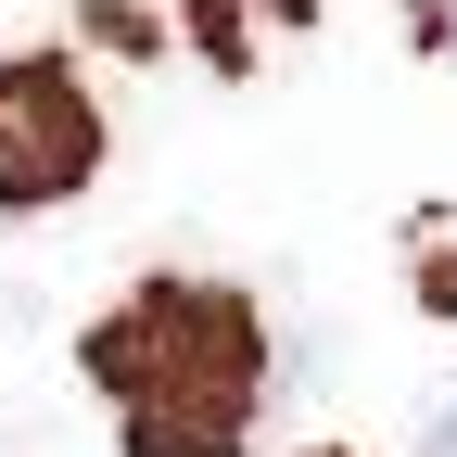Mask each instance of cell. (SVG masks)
Segmentation results:
<instances>
[{"mask_svg": "<svg viewBox=\"0 0 457 457\" xmlns=\"http://www.w3.org/2000/svg\"><path fill=\"white\" fill-rule=\"evenodd\" d=\"M77 369L114 407L128 457H242L267 420V318L228 279H140L77 330Z\"/></svg>", "mask_w": 457, "mask_h": 457, "instance_id": "1", "label": "cell"}, {"mask_svg": "<svg viewBox=\"0 0 457 457\" xmlns=\"http://www.w3.org/2000/svg\"><path fill=\"white\" fill-rule=\"evenodd\" d=\"M102 179V102L77 89V64H0V216H51Z\"/></svg>", "mask_w": 457, "mask_h": 457, "instance_id": "2", "label": "cell"}, {"mask_svg": "<svg viewBox=\"0 0 457 457\" xmlns=\"http://www.w3.org/2000/svg\"><path fill=\"white\" fill-rule=\"evenodd\" d=\"M191 38H204V64L254 77L279 38H305V0H191Z\"/></svg>", "mask_w": 457, "mask_h": 457, "instance_id": "3", "label": "cell"}, {"mask_svg": "<svg viewBox=\"0 0 457 457\" xmlns=\"http://www.w3.org/2000/svg\"><path fill=\"white\" fill-rule=\"evenodd\" d=\"M407 293H420V318H457V228H407Z\"/></svg>", "mask_w": 457, "mask_h": 457, "instance_id": "4", "label": "cell"}, {"mask_svg": "<svg viewBox=\"0 0 457 457\" xmlns=\"http://www.w3.org/2000/svg\"><path fill=\"white\" fill-rule=\"evenodd\" d=\"M77 26L114 38V51H153V13H140V0H77Z\"/></svg>", "mask_w": 457, "mask_h": 457, "instance_id": "5", "label": "cell"}, {"mask_svg": "<svg viewBox=\"0 0 457 457\" xmlns=\"http://www.w3.org/2000/svg\"><path fill=\"white\" fill-rule=\"evenodd\" d=\"M407 26H420V51H445V64H457V0H407Z\"/></svg>", "mask_w": 457, "mask_h": 457, "instance_id": "6", "label": "cell"}, {"mask_svg": "<svg viewBox=\"0 0 457 457\" xmlns=\"http://www.w3.org/2000/svg\"><path fill=\"white\" fill-rule=\"evenodd\" d=\"M420 457H457V394L432 407V432H420Z\"/></svg>", "mask_w": 457, "mask_h": 457, "instance_id": "7", "label": "cell"}]
</instances>
